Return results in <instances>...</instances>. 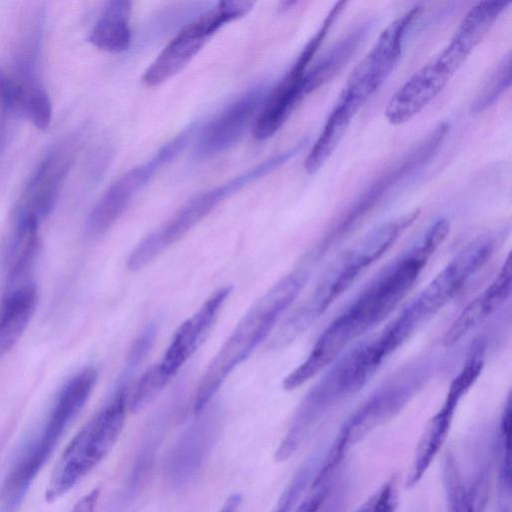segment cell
Here are the masks:
<instances>
[{"label": "cell", "mask_w": 512, "mask_h": 512, "mask_svg": "<svg viewBox=\"0 0 512 512\" xmlns=\"http://www.w3.org/2000/svg\"><path fill=\"white\" fill-rule=\"evenodd\" d=\"M323 446L313 452L298 468L271 512H293L306 489L317 473L322 457Z\"/></svg>", "instance_id": "cell-26"}, {"label": "cell", "mask_w": 512, "mask_h": 512, "mask_svg": "<svg viewBox=\"0 0 512 512\" xmlns=\"http://www.w3.org/2000/svg\"><path fill=\"white\" fill-rule=\"evenodd\" d=\"M192 128L189 127L181 132L162 146L149 160L131 168L109 186L85 221L83 232L87 239H98L112 228L135 195L160 167L183 149L192 133Z\"/></svg>", "instance_id": "cell-13"}, {"label": "cell", "mask_w": 512, "mask_h": 512, "mask_svg": "<svg viewBox=\"0 0 512 512\" xmlns=\"http://www.w3.org/2000/svg\"><path fill=\"white\" fill-rule=\"evenodd\" d=\"M494 461L497 468L498 512H511V397H507L494 436Z\"/></svg>", "instance_id": "cell-25"}, {"label": "cell", "mask_w": 512, "mask_h": 512, "mask_svg": "<svg viewBox=\"0 0 512 512\" xmlns=\"http://www.w3.org/2000/svg\"><path fill=\"white\" fill-rule=\"evenodd\" d=\"M306 143V139L301 140L290 149L274 155L229 181L191 198L169 220L144 237L135 246L127 260L128 268L131 271H138L147 266L171 245L183 238L226 198L278 169L301 152Z\"/></svg>", "instance_id": "cell-8"}, {"label": "cell", "mask_w": 512, "mask_h": 512, "mask_svg": "<svg viewBox=\"0 0 512 512\" xmlns=\"http://www.w3.org/2000/svg\"><path fill=\"white\" fill-rule=\"evenodd\" d=\"M131 8L130 1L108 2L89 32L87 41L96 48L110 53L127 50L131 44Z\"/></svg>", "instance_id": "cell-24"}, {"label": "cell", "mask_w": 512, "mask_h": 512, "mask_svg": "<svg viewBox=\"0 0 512 512\" xmlns=\"http://www.w3.org/2000/svg\"><path fill=\"white\" fill-rule=\"evenodd\" d=\"M427 369H409L387 382L356 408L342 423L338 432L351 447L378 426L398 414L423 386Z\"/></svg>", "instance_id": "cell-17"}, {"label": "cell", "mask_w": 512, "mask_h": 512, "mask_svg": "<svg viewBox=\"0 0 512 512\" xmlns=\"http://www.w3.org/2000/svg\"><path fill=\"white\" fill-rule=\"evenodd\" d=\"M158 333L156 322H150L132 342L126 357L123 374L132 377L151 351Z\"/></svg>", "instance_id": "cell-30"}, {"label": "cell", "mask_w": 512, "mask_h": 512, "mask_svg": "<svg viewBox=\"0 0 512 512\" xmlns=\"http://www.w3.org/2000/svg\"><path fill=\"white\" fill-rule=\"evenodd\" d=\"M182 433L168 456L166 478L174 488L189 484L200 472L223 423L220 407H206Z\"/></svg>", "instance_id": "cell-18"}, {"label": "cell", "mask_w": 512, "mask_h": 512, "mask_svg": "<svg viewBox=\"0 0 512 512\" xmlns=\"http://www.w3.org/2000/svg\"><path fill=\"white\" fill-rule=\"evenodd\" d=\"M449 129L448 122L439 123L413 147L385 167L335 218L305 257L314 263L347 237L374 208L436 156Z\"/></svg>", "instance_id": "cell-6"}, {"label": "cell", "mask_w": 512, "mask_h": 512, "mask_svg": "<svg viewBox=\"0 0 512 512\" xmlns=\"http://www.w3.org/2000/svg\"><path fill=\"white\" fill-rule=\"evenodd\" d=\"M372 26V20L359 23L308 67L303 80L307 95L341 71L369 34Z\"/></svg>", "instance_id": "cell-22"}, {"label": "cell", "mask_w": 512, "mask_h": 512, "mask_svg": "<svg viewBox=\"0 0 512 512\" xmlns=\"http://www.w3.org/2000/svg\"><path fill=\"white\" fill-rule=\"evenodd\" d=\"M74 154L75 141L68 138L45 153L16 203L13 227L39 228L56 204Z\"/></svg>", "instance_id": "cell-14"}, {"label": "cell", "mask_w": 512, "mask_h": 512, "mask_svg": "<svg viewBox=\"0 0 512 512\" xmlns=\"http://www.w3.org/2000/svg\"><path fill=\"white\" fill-rule=\"evenodd\" d=\"M446 512H485L488 491L471 485H454L444 491Z\"/></svg>", "instance_id": "cell-28"}, {"label": "cell", "mask_w": 512, "mask_h": 512, "mask_svg": "<svg viewBox=\"0 0 512 512\" xmlns=\"http://www.w3.org/2000/svg\"><path fill=\"white\" fill-rule=\"evenodd\" d=\"M484 366L482 352L475 351L453 379L440 409L428 421L409 467L405 487H414L422 479L443 447L461 399L476 382Z\"/></svg>", "instance_id": "cell-16"}, {"label": "cell", "mask_w": 512, "mask_h": 512, "mask_svg": "<svg viewBox=\"0 0 512 512\" xmlns=\"http://www.w3.org/2000/svg\"><path fill=\"white\" fill-rule=\"evenodd\" d=\"M15 115L8 105L0 98V155L6 145L9 118Z\"/></svg>", "instance_id": "cell-32"}, {"label": "cell", "mask_w": 512, "mask_h": 512, "mask_svg": "<svg viewBox=\"0 0 512 512\" xmlns=\"http://www.w3.org/2000/svg\"><path fill=\"white\" fill-rule=\"evenodd\" d=\"M512 291V260L507 256L492 282L476 296L453 321L443 337V345L451 347L481 324L509 298Z\"/></svg>", "instance_id": "cell-21"}, {"label": "cell", "mask_w": 512, "mask_h": 512, "mask_svg": "<svg viewBox=\"0 0 512 512\" xmlns=\"http://www.w3.org/2000/svg\"><path fill=\"white\" fill-rule=\"evenodd\" d=\"M398 499V477L397 475H391L365 500L356 512H396Z\"/></svg>", "instance_id": "cell-29"}, {"label": "cell", "mask_w": 512, "mask_h": 512, "mask_svg": "<svg viewBox=\"0 0 512 512\" xmlns=\"http://www.w3.org/2000/svg\"><path fill=\"white\" fill-rule=\"evenodd\" d=\"M497 237L482 236L460 250L393 320L409 337L446 306L490 260Z\"/></svg>", "instance_id": "cell-9"}, {"label": "cell", "mask_w": 512, "mask_h": 512, "mask_svg": "<svg viewBox=\"0 0 512 512\" xmlns=\"http://www.w3.org/2000/svg\"><path fill=\"white\" fill-rule=\"evenodd\" d=\"M510 1H481L461 20L446 47L417 70L389 99L385 117L393 125L410 121L444 89L489 32Z\"/></svg>", "instance_id": "cell-4"}, {"label": "cell", "mask_w": 512, "mask_h": 512, "mask_svg": "<svg viewBox=\"0 0 512 512\" xmlns=\"http://www.w3.org/2000/svg\"><path fill=\"white\" fill-rule=\"evenodd\" d=\"M336 477L310 488V493L297 505L293 512H327L334 497L340 490Z\"/></svg>", "instance_id": "cell-31"}, {"label": "cell", "mask_w": 512, "mask_h": 512, "mask_svg": "<svg viewBox=\"0 0 512 512\" xmlns=\"http://www.w3.org/2000/svg\"><path fill=\"white\" fill-rule=\"evenodd\" d=\"M41 32V20L38 19L24 33L14 55L12 69L1 70V78L14 113L43 130L50 125L52 104L39 72Z\"/></svg>", "instance_id": "cell-11"}, {"label": "cell", "mask_w": 512, "mask_h": 512, "mask_svg": "<svg viewBox=\"0 0 512 512\" xmlns=\"http://www.w3.org/2000/svg\"><path fill=\"white\" fill-rule=\"evenodd\" d=\"M242 498L238 494L231 495L226 499L218 512H237L241 505Z\"/></svg>", "instance_id": "cell-33"}, {"label": "cell", "mask_w": 512, "mask_h": 512, "mask_svg": "<svg viewBox=\"0 0 512 512\" xmlns=\"http://www.w3.org/2000/svg\"><path fill=\"white\" fill-rule=\"evenodd\" d=\"M419 214L420 210L415 209L390 219L342 252L306 298L278 326L269 341V348H285L309 329L369 266L390 249Z\"/></svg>", "instance_id": "cell-2"}, {"label": "cell", "mask_w": 512, "mask_h": 512, "mask_svg": "<svg viewBox=\"0 0 512 512\" xmlns=\"http://www.w3.org/2000/svg\"><path fill=\"white\" fill-rule=\"evenodd\" d=\"M231 292V286L218 288L178 327L162 359L153 365L167 382L203 344Z\"/></svg>", "instance_id": "cell-20"}, {"label": "cell", "mask_w": 512, "mask_h": 512, "mask_svg": "<svg viewBox=\"0 0 512 512\" xmlns=\"http://www.w3.org/2000/svg\"><path fill=\"white\" fill-rule=\"evenodd\" d=\"M98 377L86 367L63 386L39 434L23 448L6 476L1 498L7 508L18 504L53 453L60 438L89 399Z\"/></svg>", "instance_id": "cell-7"}, {"label": "cell", "mask_w": 512, "mask_h": 512, "mask_svg": "<svg viewBox=\"0 0 512 512\" xmlns=\"http://www.w3.org/2000/svg\"><path fill=\"white\" fill-rule=\"evenodd\" d=\"M450 231L439 218L407 251L390 262L320 334L306 359L286 377L298 388L333 364L354 340L380 324L405 298Z\"/></svg>", "instance_id": "cell-1"}, {"label": "cell", "mask_w": 512, "mask_h": 512, "mask_svg": "<svg viewBox=\"0 0 512 512\" xmlns=\"http://www.w3.org/2000/svg\"><path fill=\"white\" fill-rule=\"evenodd\" d=\"M268 93L264 84L253 86L219 112L200 133L195 158L208 159L234 146L255 121Z\"/></svg>", "instance_id": "cell-19"}, {"label": "cell", "mask_w": 512, "mask_h": 512, "mask_svg": "<svg viewBox=\"0 0 512 512\" xmlns=\"http://www.w3.org/2000/svg\"><path fill=\"white\" fill-rule=\"evenodd\" d=\"M129 381L121 376L109 400L68 443L51 472L46 502L53 503L67 494L113 448L128 411Z\"/></svg>", "instance_id": "cell-5"}, {"label": "cell", "mask_w": 512, "mask_h": 512, "mask_svg": "<svg viewBox=\"0 0 512 512\" xmlns=\"http://www.w3.org/2000/svg\"><path fill=\"white\" fill-rule=\"evenodd\" d=\"M346 4L345 1H338L334 4L290 69L268 93L252 127L255 139L263 141L271 138L281 128L296 106L307 96L303 83L304 75L312 58L323 43L335 20L345 9Z\"/></svg>", "instance_id": "cell-12"}, {"label": "cell", "mask_w": 512, "mask_h": 512, "mask_svg": "<svg viewBox=\"0 0 512 512\" xmlns=\"http://www.w3.org/2000/svg\"><path fill=\"white\" fill-rule=\"evenodd\" d=\"M14 345L15 343L0 329V360Z\"/></svg>", "instance_id": "cell-34"}, {"label": "cell", "mask_w": 512, "mask_h": 512, "mask_svg": "<svg viewBox=\"0 0 512 512\" xmlns=\"http://www.w3.org/2000/svg\"><path fill=\"white\" fill-rule=\"evenodd\" d=\"M511 53L508 52L494 67L471 105V112L479 114L493 106L511 85Z\"/></svg>", "instance_id": "cell-27"}, {"label": "cell", "mask_w": 512, "mask_h": 512, "mask_svg": "<svg viewBox=\"0 0 512 512\" xmlns=\"http://www.w3.org/2000/svg\"><path fill=\"white\" fill-rule=\"evenodd\" d=\"M361 107L360 102L341 92L305 159L304 169L308 174H315L330 158Z\"/></svg>", "instance_id": "cell-23"}, {"label": "cell", "mask_w": 512, "mask_h": 512, "mask_svg": "<svg viewBox=\"0 0 512 512\" xmlns=\"http://www.w3.org/2000/svg\"><path fill=\"white\" fill-rule=\"evenodd\" d=\"M421 11V5H414L382 31L349 75L343 93L364 104L378 90L400 59L405 35Z\"/></svg>", "instance_id": "cell-15"}, {"label": "cell", "mask_w": 512, "mask_h": 512, "mask_svg": "<svg viewBox=\"0 0 512 512\" xmlns=\"http://www.w3.org/2000/svg\"><path fill=\"white\" fill-rule=\"evenodd\" d=\"M309 278L304 261L277 281L245 313L200 378L193 399V413L208 407L231 372L268 337Z\"/></svg>", "instance_id": "cell-3"}, {"label": "cell", "mask_w": 512, "mask_h": 512, "mask_svg": "<svg viewBox=\"0 0 512 512\" xmlns=\"http://www.w3.org/2000/svg\"><path fill=\"white\" fill-rule=\"evenodd\" d=\"M252 1H221L185 25L145 70L142 82L156 87L179 73L226 23L249 13Z\"/></svg>", "instance_id": "cell-10"}]
</instances>
